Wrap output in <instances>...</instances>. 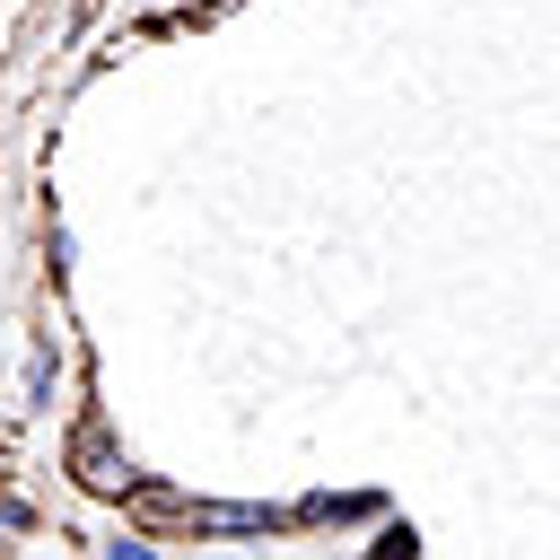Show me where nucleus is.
<instances>
[{
  "mask_svg": "<svg viewBox=\"0 0 560 560\" xmlns=\"http://www.w3.org/2000/svg\"><path fill=\"white\" fill-rule=\"evenodd\" d=\"M70 472H79L96 499H131V490H140V464H131V455H122L105 429H88V438L70 446Z\"/></svg>",
  "mask_w": 560,
  "mask_h": 560,
  "instance_id": "nucleus-1",
  "label": "nucleus"
},
{
  "mask_svg": "<svg viewBox=\"0 0 560 560\" xmlns=\"http://www.w3.org/2000/svg\"><path fill=\"white\" fill-rule=\"evenodd\" d=\"M175 525H192V534H280L289 516L280 508H219V499H158Z\"/></svg>",
  "mask_w": 560,
  "mask_h": 560,
  "instance_id": "nucleus-2",
  "label": "nucleus"
},
{
  "mask_svg": "<svg viewBox=\"0 0 560 560\" xmlns=\"http://www.w3.org/2000/svg\"><path fill=\"white\" fill-rule=\"evenodd\" d=\"M52 376H61V350H52V332H35V350H26V411L52 402Z\"/></svg>",
  "mask_w": 560,
  "mask_h": 560,
  "instance_id": "nucleus-3",
  "label": "nucleus"
}]
</instances>
